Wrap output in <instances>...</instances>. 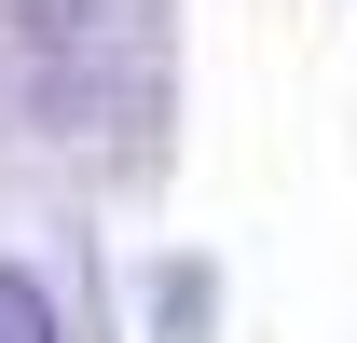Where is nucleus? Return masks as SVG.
Segmentation results:
<instances>
[{"label":"nucleus","mask_w":357,"mask_h":343,"mask_svg":"<svg viewBox=\"0 0 357 343\" xmlns=\"http://www.w3.org/2000/svg\"><path fill=\"white\" fill-rule=\"evenodd\" d=\"M0 343H55V302L28 289V275H14V261H0Z\"/></svg>","instance_id":"f257e3e1"}]
</instances>
